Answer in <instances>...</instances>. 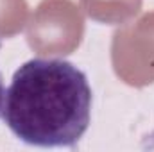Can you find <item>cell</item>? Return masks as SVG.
I'll return each instance as SVG.
<instances>
[{"label":"cell","instance_id":"1","mask_svg":"<svg viewBox=\"0 0 154 152\" xmlns=\"http://www.w3.org/2000/svg\"><path fill=\"white\" fill-rule=\"evenodd\" d=\"M91 114L88 77L66 59L36 57L23 63L5 90L2 118L27 145L74 149Z\"/></svg>","mask_w":154,"mask_h":152},{"label":"cell","instance_id":"2","mask_svg":"<svg viewBox=\"0 0 154 152\" xmlns=\"http://www.w3.org/2000/svg\"><path fill=\"white\" fill-rule=\"evenodd\" d=\"M4 97H5V88H4V81L0 74V116H2V106H4Z\"/></svg>","mask_w":154,"mask_h":152}]
</instances>
